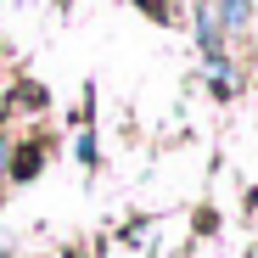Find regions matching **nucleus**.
I'll return each mask as SVG.
<instances>
[{
	"label": "nucleus",
	"instance_id": "nucleus-1",
	"mask_svg": "<svg viewBox=\"0 0 258 258\" xmlns=\"http://www.w3.org/2000/svg\"><path fill=\"white\" fill-rule=\"evenodd\" d=\"M225 17L230 23H247V0H225Z\"/></svg>",
	"mask_w": 258,
	"mask_h": 258
}]
</instances>
